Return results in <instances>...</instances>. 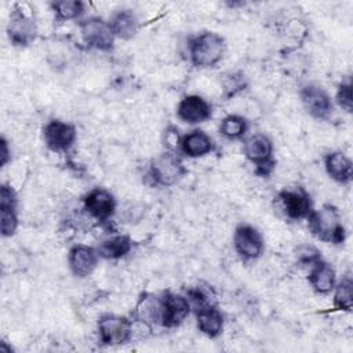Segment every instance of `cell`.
Masks as SVG:
<instances>
[{
	"instance_id": "6da1fadb",
	"label": "cell",
	"mask_w": 353,
	"mask_h": 353,
	"mask_svg": "<svg viewBox=\"0 0 353 353\" xmlns=\"http://www.w3.org/2000/svg\"><path fill=\"white\" fill-rule=\"evenodd\" d=\"M309 223L312 232L323 241L339 244L345 240V228L341 223L335 207L327 204L321 210L310 212Z\"/></svg>"
},
{
	"instance_id": "7a4b0ae2",
	"label": "cell",
	"mask_w": 353,
	"mask_h": 353,
	"mask_svg": "<svg viewBox=\"0 0 353 353\" xmlns=\"http://www.w3.org/2000/svg\"><path fill=\"white\" fill-rule=\"evenodd\" d=\"M223 51L225 41L214 32H205L190 43V59L194 66H214L223 57Z\"/></svg>"
},
{
	"instance_id": "3957f363",
	"label": "cell",
	"mask_w": 353,
	"mask_h": 353,
	"mask_svg": "<svg viewBox=\"0 0 353 353\" xmlns=\"http://www.w3.org/2000/svg\"><path fill=\"white\" fill-rule=\"evenodd\" d=\"M272 142L262 134H255L244 142V154L256 165V172L261 175H268L273 170L274 161L272 159Z\"/></svg>"
},
{
	"instance_id": "277c9868",
	"label": "cell",
	"mask_w": 353,
	"mask_h": 353,
	"mask_svg": "<svg viewBox=\"0 0 353 353\" xmlns=\"http://www.w3.org/2000/svg\"><path fill=\"white\" fill-rule=\"evenodd\" d=\"M183 174L179 157L174 153H163L157 156L150 165V176L156 185H172Z\"/></svg>"
},
{
	"instance_id": "5b68a950",
	"label": "cell",
	"mask_w": 353,
	"mask_h": 353,
	"mask_svg": "<svg viewBox=\"0 0 353 353\" xmlns=\"http://www.w3.org/2000/svg\"><path fill=\"white\" fill-rule=\"evenodd\" d=\"M80 30L84 41L98 50H110L113 44V32L108 22L101 18H88L80 23Z\"/></svg>"
},
{
	"instance_id": "8992f818",
	"label": "cell",
	"mask_w": 353,
	"mask_h": 353,
	"mask_svg": "<svg viewBox=\"0 0 353 353\" xmlns=\"http://www.w3.org/2000/svg\"><path fill=\"white\" fill-rule=\"evenodd\" d=\"M98 331L101 341L106 345L125 343L131 336V323L120 316L108 314L98 323Z\"/></svg>"
},
{
	"instance_id": "52a82bcc",
	"label": "cell",
	"mask_w": 353,
	"mask_h": 353,
	"mask_svg": "<svg viewBox=\"0 0 353 353\" xmlns=\"http://www.w3.org/2000/svg\"><path fill=\"white\" fill-rule=\"evenodd\" d=\"M236 251L245 259H255L263 251V241L261 234L252 226H239L233 237Z\"/></svg>"
},
{
	"instance_id": "ba28073f",
	"label": "cell",
	"mask_w": 353,
	"mask_h": 353,
	"mask_svg": "<svg viewBox=\"0 0 353 353\" xmlns=\"http://www.w3.org/2000/svg\"><path fill=\"white\" fill-rule=\"evenodd\" d=\"M301 99L305 109L317 119H327L332 112V103L328 94L319 85L309 84L303 87Z\"/></svg>"
},
{
	"instance_id": "9c48e42d",
	"label": "cell",
	"mask_w": 353,
	"mask_h": 353,
	"mask_svg": "<svg viewBox=\"0 0 353 353\" xmlns=\"http://www.w3.org/2000/svg\"><path fill=\"white\" fill-rule=\"evenodd\" d=\"M44 141L52 150H66L76 141V130L68 123L52 120L44 127Z\"/></svg>"
},
{
	"instance_id": "30bf717a",
	"label": "cell",
	"mask_w": 353,
	"mask_h": 353,
	"mask_svg": "<svg viewBox=\"0 0 353 353\" xmlns=\"http://www.w3.org/2000/svg\"><path fill=\"white\" fill-rule=\"evenodd\" d=\"M84 207L91 216L98 221L109 219L116 208V201L113 196L101 188L91 190L84 199Z\"/></svg>"
},
{
	"instance_id": "8fae6325",
	"label": "cell",
	"mask_w": 353,
	"mask_h": 353,
	"mask_svg": "<svg viewBox=\"0 0 353 353\" xmlns=\"http://www.w3.org/2000/svg\"><path fill=\"white\" fill-rule=\"evenodd\" d=\"M176 113L182 121L197 124L211 116V106L199 95H188L179 102Z\"/></svg>"
},
{
	"instance_id": "7c38bea8",
	"label": "cell",
	"mask_w": 353,
	"mask_h": 353,
	"mask_svg": "<svg viewBox=\"0 0 353 353\" xmlns=\"http://www.w3.org/2000/svg\"><path fill=\"white\" fill-rule=\"evenodd\" d=\"M161 299H163V325L164 327L179 325L189 314V310H190L189 301L172 292L164 294Z\"/></svg>"
},
{
	"instance_id": "4fadbf2b",
	"label": "cell",
	"mask_w": 353,
	"mask_h": 353,
	"mask_svg": "<svg viewBox=\"0 0 353 353\" xmlns=\"http://www.w3.org/2000/svg\"><path fill=\"white\" fill-rule=\"evenodd\" d=\"M280 200L287 216L291 219H301L309 216L312 204L309 196L302 189H285L280 193Z\"/></svg>"
},
{
	"instance_id": "5bb4252c",
	"label": "cell",
	"mask_w": 353,
	"mask_h": 353,
	"mask_svg": "<svg viewBox=\"0 0 353 353\" xmlns=\"http://www.w3.org/2000/svg\"><path fill=\"white\" fill-rule=\"evenodd\" d=\"M10 40L17 46H26L36 37L34 21L21 11H15L8 23Z\"/></svg>"
},
{
	"instance_id": "9a60e30c",
	"label": "cell",
	"mask_w": 353,
	"mask_h": 353,
	"mask_svg": "<svg viewBox=\"0 0 353 353\" xmlns=\"http://www.w3.org/2000/svg\"><path fill=\"white\" fill-rule=\"evenodd\" d=\"M135 314L149 327L163 325V299L153 294H145L135 307Z\"/></svg>"
},
{
	"instance_id": "2e32d148",
	"label": "cell",
	"mask_w": 353,
	"mask_h": 353,
	"mask_svg": "<svg viewBox=\"0 0 353 353\" xmlns=\"http://www.w3.org/2000/svg\"><path fill=\"white\" fill-rule=\"evenodd\" d=\"M98 254L85 245H76L69 252V265L73 274L85 277L92 273L97 266Z\"/></svg>"
},
{
	"instance_id": "e0dca14e",
	"label": "cell",
	"mask_w": 353,
	"mask_h": 353,
	"mask_svg": "<svg viewBox=\"0 0 353 353\" xmlns=\"http://www.w3.org/2000/svg\"><path fill=\"white\" fill-rule=\"evenodd\" d=\"M0 223H1V234L11 236L18 225V218L15 214V194L12 189L3 185L0 193Z\"/></svg>"
},
{
	"instance_id": "ac0fdd59",
	"label": "cell",
	"mask_w": 353,
	"mask_h": 353,
	"mask_svg": "<svg viewBox=\"0 0 353 353\" xmlns=\"http://www.w3.org/2000/svg\"><path fill=\"white\" fill-rule=\"evenodd\" d=\"M181 148L189 157H200L212 150V139L204 131L194 130L182 138Z\"/></svg>"
},
{
	"instance_id": "d6986e66",
	"label": "cell",
	"mask_w": 353,
	"mask_h": 353,
	"mask_svg": "<svg viewBox=\"0 0 353 353\" xmlns=\"http://www.w3.org/2000/svg\"><path fill=\"white\" fill-rule=\"evenodd\" d=\"M309 281L317 292L327 294L335 285V272L327 262L319 259L312 265Z\"/></svg>"
},
{
	"instance_id": "ffe728a7",
	"label": "cell",
	"mask_w": 353,
	"mask_h": 353,
	"mask_svg": "<svg viewBox=\"0 0 353 353\" xmlns=\"http://www.w3.org/2000/svg\"><path fill=\"white\" fill-rule=\"evenodd\" d=\"M197 327L203 334L216 336L222 331L223 317L214 305L203 306L197 309Z\"/></svg>"
},
{
	"instance_id": "44dd1931",
	"label": "cell",
	"mask_w": 353,
	"mask_h": 353,
	"mask_svg": "<svg viewBox=\"0 0 353 353\" xmlns=\"http://www.w3.org/2000/svg\"><path fill=\"white\" fill-rule=\"evenodd\" d=\"M325 170L336 182L346 183L352 179V161L342 152H332L327 154Z\"/></svg>"
},
{
	"instance_id": "7402d4cb",
	"label": "cell",
	"mask_w": 353,
	"mask_h": 353,
	"mask_svg": "<svg viewBox=\"0 0 353 353\" xmlns=\"http://www.w3.org/2000/svg\"><path fill=\"white\" fill-rule=\"evenodd\" d=\"M109 25L112 28L113 34L120 39L132 37L138 28L135 15L128 10H123V11H119L117 14H114V17L112 18Z\"/></svg>"
},
{
	"instance_id": "603a6c76",
	"label": "cell",
	"mask_w": 353,
	"mask_h": 353,
	"mask_svg": "<svg viewBox=\"0 0 353 353\" xmlns=\"http://www.w3.org/2000/svg\"><path fill=\"white\" fill-rule=\"evenodd\" d=\"M131 250V240L127 236H114L109 240H105L99 248L98 255L108 259H117L128 254Z\"/></svg>"
},
{
	"instance_id": "cb8c5ba5",
	"label": "cell",
	"mask_w": 353,
	"mask_h": 353,
	"mask_svg": "<svg viewBox=\"0 0 353 353\" xmlns=\"http://www.w3.org/2000/svg\"><path fill=\"white\" fill-rule=\"evenodd\" d=\"M219 130H221L223 137L230 138V139H236V138H240L245 134L247 121H245V119H243L240 116H234V114L228 116L222 120Z\"/></svg>"
},
{
	"instance_id": "d4e9b609",
	"label": "cell",
	"mask_w": 353,
	"mask_h": 353,
	"mask_svg": "<svg viewBox=\"0 0 353 353\" xmlns=\"http://www.w3.org/2000/svg\"><path fill=\"white\" fill-rule=\"evenodd\" d=\"M334 303L338 309L341 310H350L352 305H353V284L350 277L343 279L336 290H335V295H334Z\"/></svg>"
},
{
	"instance_id": "484cf974",
	"label": "cell",
	"mask_w": 353,
	"mask_h": 353,
	"mask_svg": "<svg viewBox=\"0 0 353 353\" xmlns=\"http://www.w3.org/2000/svg\"><path fill=\"white\" fill-rule=\"evenodd\" d=\"M52 8L59 19H73L77 18L83 14L84 11V4L81 1H70V0H63V1H57L52 4Z\"/></svg>"
},
{
	"instance_id": "4316f807",
	"label": "cell",
	"mask_w": 353,
	"mask_h": 353,
	"mask_svg": "<svg viewBox=\"0 0 353 353\" xmlns=\"http://www.w3.org/2000/svg\"><path fill=\"white\" fill-rule=\"evenodd\" d=\"M189 295V299H192L197 306L199 309L203 307V306H208V305H212L211 299L214 296L212 291L210 288H203V287H193L189 290L188 292Z\"/></svg>"
},
{
	"instance_id": "83f0119b",
	"label": "cell",
	"mask_w": 353,
	"mask_h": 353,
	"mask_svg": "<svg viewBox=\"0 0 353 353\" xmlns=\"http://www.w3.org/2000/svg\"><path fill=\"white\" fill-rule=\"evenodd\" d=\"M336 101L342 109L346 112H352V84L350 81L342 83L336 92Z\"/></svg>"
},
{
	"instance_id": "f1b7e54d",
	"label": "cell",
	"mask_w": 353,
	"mask_h": 353,
	"mask_svg": "<svg viewBox=\"0 0 353 353\" xmlns=\"http://www.w3.org/2000/svg\"><path fill=\"white\" fill-rule=\"evenodd\" d=\"M298 259L303 263L313 265L320 259V254L316 248L309 247V245H302L298 248Z\"/></svg>"
},
{
	"instance_id": "f546056e",
	"label": "cell",
	"mask_w": 353,
	"mask_h": 353,
	"mask_svg": "<svg viewBox=\"0 0 353 353\" xmlns=\"http://www.w3.org/2000/svg\"><path fill=\"white\" fill-rule=\"evenodd\" d=\"M8 160V149H7V142L3 138L1 139V165H4Z\"/></svg>"
}]
</instances>
